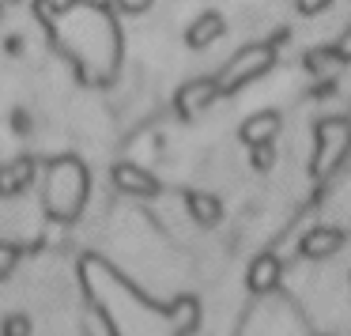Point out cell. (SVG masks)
<instances>
[{
  "label": "cell",
  "instance_id": "cell-8",
  "mask_svg": "<svg viewBox=\"0 0 351 336\" xmlns=\"http://www.w3.org/2000/svg\"><path fill=\"white\" fill-rule=\"evenodd\" d=\"M114 185L121 193H129V197H155V193H159V178H152L144 167H136V163H117Z\"/></svg>",
  "mask_w": 351,
  "mask_h": 336
},
{
  "label": "cell",
  "instance_id": "cell-20",
  "mask_svg": "<svg viewBox=\"0 0 351 336\" xmlns=\"http://www.w3.org/2000/svg\"><path fill=\"white\" fill-rule=\"evenodd\" d=\"M0 16H4V0H0Z\"/></svg>",
  "mask_w": 351,
  "mask_h": 336
},
{
  "label": "cell",
  "instance_id": "cell-1",
  "mask_svg": "<svg viewBox=\"0 0 351 336\" xmlns=\"http://www.w3.org/2000/svg\"><path fill=\"white\" fill-rule=\"evenodd\" d=\"M46 27L53 31V42L64 49V57L76 64L87 84L106 87L117 76L121 31H117V19L106 4H99V0H69L46 19Z\"/></svg>",
  "mask_w": 351,
  "mask_h": 336
},
{
  "label": "cell",
  "instance_id": "cell-16",
  "mask_svg": "<svg viewBox=\"0 0 351 336\" xmlns=\"http://www.w3.org/2000/svg\"><path fill=\"white\" fill-rule=\"evenodd\" d=\"M295 8L302 16H321L325 8H332V0H295Z\"/></svg>",
  "mask_w": 351,
  "mask_h": 336
},
{
  "label": "cell",
  "instance_id": "cell-9",
  "mask_svg": "<svg viewBox=\"0 0 351 336\" xmlns=\"http://www.w3.org/2000/svg\"><path fill=\"white\" fill-rule=\"evenodd\" d=\"M34 174H38V163L27 159V155L4 163V167H0V197H16V193H23L27 185L34 182Z\"/></svg>",
  "mask_w": 351,
  "mask_h": 336
},
{
  "label": "cell",
  "instance_id": "cell-14",
  "mask_svg": "<svg viewBox=\"0 0 351 336\" xmlns=\"http://www.w3.org/2000/svg\"><path fill=\"white\" fill-rule=\"evenodd\" d=\"M250 163H253V170L268 174V170H272V163H276V147L272 144H253L250 147Z\"/></svg>",
  "mask_w": 351,
  "mask_h": 336
},
{
  "label": "cell",
  "instance_id": "cell-13",
  "mask_svg": "<svg viewBox=\"0 0 351 336\" xmlns=\"http://www.w3.org/2000/svg\"><path fill=\"white\" fill-rule=\"evenodd\" d=\"M185 204H189V215L200 223V227H215V223L223 219V204L212 197V193H189Z\"/></svg>",
  "mask_w": 351,
  "mask_h": 336
},
{
  "label": "cell",
  "instance_id": "cell-12",
  "mask_svg": "<svg viewBox=\"0 0 351 336\" xmlns=\"http://www.w3.org/2000/svg\"><path fill=\"white\" fill-rule=\"evenodd\" d=\"M340 250H343V230H336V227H317L302 238V257H310V261H325Z\"/></svg>",
  "mask_w": 351,
  "mask_h": 336
},
{
  "label": "cell",
  "instance_id": "cell-17",
  "mask_svg": "<svg viewBox=\"0 0 351 336\" xmlns=\"http://www.w3.org/2000/svg\"><path fill=\"white\" fill-rule=\"evenodd\" d=\"M121 12H129V16H140V12H147L152 8V0H114Z\"/></svg>",
  "mask_w": 351,
  "mask_h": 336
},
{
  "label": "cell",
  "instance_id": "cell-19",
  "mask_svg": "<svg viewBox=\"0 0 351 336\" xmlns=\"http://www.w3.org/2000/svg\"><path fill=\"white\" fill-rule=\"evenodd\" d=\"M336 49H340V53H343V57H348V61H351V27H348V34H343V38L336 42Z\"/></svg>",
  "mask_w": 351,
  "mask_h": 336
},
{
  "label": "cell",
  "instance_id": "cell-18",
  "mask_svg": "<svg viewBox=\"0 0 351 336\" xmlns=\"http://www.w3.org/2000/svg\"><path fill=\"white\" fill-rule=\"evenodd\" d=\"M12 265H16V253H12V250H8V245H0V276L8 272V268H12Z\"/></svg>",
  "mask_w": 351,
  "mask_h": 336
},
{
  "label": "cell",
  "instance_id": "cell-4",
  "mask_svg": "<svg viewBox=\"0 0 351 336\" xmlns=\"http://www.w3.org/2000/svg\"><path fill=\"white\" fill-rule=\"evenodd\" d=\"M272 64H276V46H272V42L245 46V49H238V53L219 69L215 87H219V95H234V91H242L245 84L261 80L265 72H272Z\"/></svg>",
  "mask_w": 351,
  "mask_h": 336
},
{
  "label": "cell",
  "instance_id": "cell-7",
  "mask_svg": "<svg viewBox=\"0 0 351 336\" xmlns=\"http://www.w3.org/2000/svg\"><path fill=\"white\" fill-rule=\"evenodd\" d=\"M280 129H283V117L276 114V110H261V114L245 117L242 129H238V136H242L245 147H253V144H272V140L280 136Z\"/></svg>",
  "mask_w": 351,
  "mask_h": 336
},
{
  "label": "cell",
  "instance_id": "cell-5",
  "mask_svg": "<svg viewBox=\"0 0 351 336\" xmlns=\"http://www.w3.org/2000/svg\"><path fill=\"white\" fill-rule=\"evenodd\" d=\"M219 99V87H215V76L212 80H189V84L178 91V99H174V106H178V114L185 117V121H197L200 114H204L212 102Z\"/></svg>",
  "mask_w": 351,
  "mask_h": 336
},
{
  "label": "cell",
  "instance_id": "cell-2",
  "mask_svg": "<svg viewBox=\"0 0 351 336\" xmlns=\"http://www.w3.org/2000/svg\"><path fill=\"white\" fill-rule=\"evenodd\" d=\"M91 197V178H87V167L72 155H61L46 167V193H42V204L53 219H80L84 215V204Z\"/></svg>",
  "mask_w": 351,
  "mask_h": 336
},
{
  "label": "cell",
  "instance_id": "cell-15",
  "mask_svg": "<svg viewBox=\"0 0 351 336\" xmlns=\"http://www.w3.org/2000/svg\"><path fill=\"white\" fill-rule=\"evenodd\" d=\"M0 336H31V317H23V313L8 317V321H4V328H0Z\"/></svg>",
  "mask_w": 351,
  "mask_h": 336
},
{
  "label": "cell",
  "instance_id": "cell-10",
  "mask_svg": "<svg viewBox=\"0 0 351 336\" xmlns=\"http://www.w3.org/2000/svg\"><path fill=\"white\" fill-rule=\"evenodd\" d=\"M343 64H348V57H343L336 46L310 49V53H306V72H310L313 80H321V84H332V80L343 72Z\"/></svg>",
  "mask_w": 351,
  "mask_h": 336
},
{
  "label": "cell",
  "instance_id": "cell-11",
  "mask_svg": "<svg viewBox=\"0 0 351 336\" xmlns=\"http://www.w3.org/2000/svg\"><path fill=\"white\" fill-rule=\"evenodd\" d=\"M223 31H227V23H223L219 12H204V16H197V19L189 23L185 42H189V49H208L212 42L223 38Z\"/></svg>",
  "mask_w": 351,
  "mask_h": 336
},
{
  "label": "cell",
  "instance_id": "cell-3",
  "mask_svg": "<svg viewBox=\"0 0 351 336\" xmlns=\"http://www.w3.org/2000/svg\"><path fill=\"white\" fill-rule=\"evenodd\" d=\"M313 144H317V152H313L310 174L328 178L332 170L343 167V159L351 152V121L348 117H321L313 125Z\"/></svg>",
  "mask_w": 351,
  "mask_h": 336
},
{
  "label": "cell",
  "instance_id": "cell-6",
  "mask_svg": "<svg viewBox=\"0 0 351 336\" xmlns=\"http://www.w3.org/2000/svg\"><path fill=\"white\" fill-rule=\"evenodd\" d=\"M283 280V265L276 253H261V257H253L250 272H245V287L253 291V295H272L276 287H280Z\"/></svg>",
  "mask_w": 351,
  "mask_h": 336
}]
</instances>
